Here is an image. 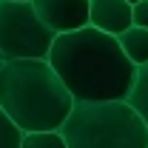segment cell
<instances>
[{
	"instance_id": "1",
	"label": "cell",
	"mask_w": 148,
	"mask_h": 148,
	"mask_svg": "<svg viewBox=\"0 0 148 148\" xmlns=\"http://www.w3.org/2000/svg\"><path fill=\"white\" fill-rule=\"evenodd\" d=\"M46 60L74 100H128L137 80L120 40L94 26L57 34Z\"/></svg>"
},
{
	"instance_id": "2",
	"label": "cell",
	"mask_w": 148,
	"mask_h": 148,
	"mask_svg": "<svg viewBox=\"0 0 148 148\" xmlns=\"http://www.w3.org/2000/svg\"><path fill=\"white\" fill-rule=\"evenodd\" d=\"M74 97L49 60H6L0 69V108L23 134L60 131Z\"/></svg>"
},
{
	"instance_id": "3",
	"label": "cell",
	"mask_w": 148,
	"mask_h": 148,
	"mask_svg": "<svg viewBox=\"0 0 148 148\" xmlns=\"http://www.w3.org/2000/svg\"><path fill=\"white\" fill-rule=\"evenodd\" d=\"M60 134L69 148H148V125L128 100H74Z\"/></svg>"
},
{
	"instance_id": "4",
	"label": "cell",
	"mask_w": 148,
	"mask_h": 148,
	"mask_svg": "<svg viewBox=\"0 0 148 148\" xmlns=\"http://www.w3.org/2000/svg\"><path fill=\"white\" fill-rule=\"evenodd\" d=\"M54 32L37 17L32 0H0V60H46Z\"/></svg>"
},
{
	"instance_id": "5",
	"label": "cell",
	"mask_w": 148,
	"mask_h": 148,
	"mask_svg": "<svg viewBox=\"0 0 148 148\" xmlns=\"http://www.w3.org/2000/svg\"><path fill=\"white\" fill-rule=\"evenodd\" d=\"M32 6L54 34L88 26V0H32Z\"/></svg>"
},
{
	"instance_id": "6",
	"label": "cell",
	"mask_w": 148,
	"mask_h": 148,
	"mask_svg": "<svg viewBox=\"0 0 148 148\" xmlns=\"http://www.w3.org/2000/svg\"><path fill=\"white\" fill-rule=\"evenodd\" d=\"M88 26L106 34H123L131 26V3L125 0H88Z\"/></svg>"
},
{
	"instance_id": "7",
	"label": "cell",
	"mask_w": 148,
	"mask_h": 148,
	"mask_svg": "<svg viewBox=\"0 0 148 148\" xmlns=\"http://www.w3.org/2000/svg\"><path fill=\"white\" fill-rule=\"evenodd\" d=\"M123 51L134 66H145L148 63V29L143 26H128L123 34H117Z\"/></svg>"
},
{
	"instance_id": "8",
	"label": "cell",
	"mask_w": 148,
	"mask_h": 148,
	"mask_svg": "<svg viewBox=\"0 0 148 148\" xmlns=\"http://www.w3.org/2000/svg\"><path fill=\"white\" fill-rule=\"evenodd\" d=\"M128 106L148 125V63L145 66H137V80H134V88L128 94Z\"/></svg>"
},
{
	"instance_id": "9",
	"label": "cell",
	"mask_w": 148,
	"mask_h": 148,
	"mask_svg": "<svg viewBox=\"0 0 148 148\" xmlns=\"http://www.w3.org/2000/svg\"><path fill=\"white\" fill-rule=\"evenodd\" d=\"M20 148H69L60 131H29L23 134Z\"/></svg>"
},
{
	"instance_id": "10",
	"label": "cell",
	"mask_w": 148,
	"mask_h": 148,
	"mask_svg": "<svg viewBox=\"0 0 148 148\" xmlns=\"http://www.w3.org/2000/svg\"><path fill=\"white\" fill-rule=\"evenodd\" d=\"M23 143V131L14 125V120L0 108V148H20Z\"/></svg>"
},
{
	"instance_id": "11",
	"label": "cell",
	"mask_w": 148,
	"mask_h": 148,
	"mask_svg": "<svg viewBox=\"0 0 148 148\" xmlns=\"http://www.w3.org/2000/svg\"><path fill=\"white\" fill-rule=\"evenodd\" d=\"M131 26L148 29V0H140L137 6H131Z\"/></svg>"
},
{
	"instance_id": "12",
	"label": "cell",
	"mask_w": 148,
	"mask_h": 148,
	"mask_svg": "<svg viewBox=\"0 0 148 148\" xmlns=\"http://www.w3.org/2000/svg\"><path fill=\"white\" fill-rule=\"evenodd\" d=\"M125 3H131V6H137V3H140V0H125Z\"/></svg>"
},
{
	"instance_id": "13",
	"label": "cell",
	"mask_w": 148,
	"mask_h": 148,
	"mask_svg": "<svg viewBox=\"0 0 148 148\" xmlns=\"http://www.w3.org/2000/svg\"><path fill=\"white\" fill-rule=\"evenodd\" d=\"M0 69H3V60H0Z\"/></svg>"
}]
</instances>
